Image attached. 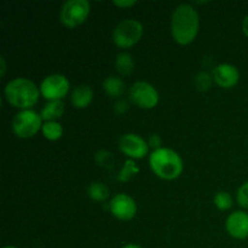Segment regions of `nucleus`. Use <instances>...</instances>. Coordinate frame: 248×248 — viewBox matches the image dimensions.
Returning a JSON list of instances; mask_svg holds the SVG:
<instances>
[{
	"label": "nucleus",
	"instance_id": "obj_1",
	"mask_svg": "<svg viewBox=\"0 0 248 248\" xmlns=\"http://www.w3.org/2000/svg\"><path fill=\"white\" fill-rule=\"evenodd\" d=\"M200 17L190 4H181L174 9L171 17V34L178 45L186 46L194 43L199 33Z\"/></svg>",
	"mask_w": 248,
	"mask_h": 248
},
{
	"label": "nucleus",
	"instance_id": "obj_2",
	"mask_svg": "<svg viewBox=\"0 0 248 248\" xmlns=\"http://www.w3.org/2000/svg\"><path fill=\"white\" fill-rule=\"evenodd\" d=\"M4 96L10 106L19 110H27L38 103L41 94L35 82L27 78H15L5 85Z\"/></svg>",
	"mask_w": 248,
	"mask_h": 248
},
{
	"label": "nucleus",
	"instance_id": "obj_3",
	"mask_svg": "<svg viewBox=\"0 0 248 248\" xmlns=\"http://www.w3.org/2000/svg\"><path fill=\"white\" fill-rule=\"evenodd\" d=\"M149 166L153 173L159 178L164 181H174L183 173L184 162L176 150L162 147L150 153Z\"/></svg>",
	"mask_w": 248,
	"mask_h": 248
},
{
	"label": "nucleus",
	"instance_id": "obj_4",
	"mask_svg": "<svg viewBox=\"0 0 248 248\" xmlns=\"http://www.w3.org/2000/svg\"><path fill=\"white\" fill-rule=\"evenodd\" d=\"M43 125L44 121L40 114L33 109H27V110H19L14 116L11 128L16 137L28 140L41 131Z\"/></svg>",
	"mask_w": 248,
	"mask_h": 248
},
{
	"label": "nucleus",
	"instance_id": "obj_5",
	"mask_svg": "<svg viewBox=\"0 0 248 248\" xmlns=\"http://www.w3.org/2000/svg\"><path fill=\"white\" fill-rule=\"evenodd\" d=\"M142 36L143 24L138 19H124L114 28L113 43L116 47L126 50L137 45Z\"/></svg>",
	"mask_w": 248,
	"mask_h": 248
},
{
	"label": "nucleus",
	"instance_id": "obj_6",
	"mask_svg": "<svg viewBox=\"0 0 248 248\" xmlns=\"http://www.w3.org/2000/svg\"><path fill=\"white\" fill-rule=\"evenodd\" d=\"M91 12V4L87 0H68L62 5L60 19L65 28H77L87 21Z\"/></svg>",
	"mask_w": 248,
	"mask_h": 248
},
{
	"label": "nucleus",
	"instance_id": "obj_7",
	"mask_svg": "<svg viewBox=\"0 0 248 248\" xmlns=\"http://www.w3.org/2000/svg\"><path fill=\"white\" fill-rule=\"evenodd\" d=\"M131 102L140 109L150 110L159 104L160 96L154 85L148 81H136L128 90Z\"/></svg>",
	"mask_w": 248,
	"mask_h": 248
},
{
	"label": "nucleus",
	"instance_id": "obj_8",
	"mask_svg": "<svg viewBox=\"0 0 248 248\" xmlns=\"http://www.w3.org/2000/svg\"><path fill=\"white\" fill-rule=\"evenodd\" d=\"M39 89L46 101H63L70 90V82L65 75L56 73L44 78Z\"/></svg>",
	"mask_w": 248,
	"mask_h": 248
},
{
	"label": "nucleus",
	"instance_id": "obj_9",
	"mask_svg": "<svg viewBox=\"0 0 248 248\" xmlns=\"http://www.w3.org/2000/svg\"><path fill=\"white\" fill-rule=\"evenodd\" d=\"M119 149L127 159L136 161L147 156L149 145L140 136L136 133H125L119 140Z\"/></svg>",
	"mask_w": 248,
	"mask_h": 248
},
{
	"label": "nucleus",
	"instance_id": "obj_10",
	"mask_svg": "<svg viewBox=\"0 0 248 248\" xmlns=\"http://www.w3.org/2000/svg\"><path fill=\"white\" fill-rule=\"evenodd\" d=\"M109 211L114 218L123 220V222H127L136 217L138 206L132 196L125 193H120L111 198L110 202H109Z\"/></svg>",
	"mask_w": 248,
	"mask_h": 248
},
{
	"label": "nucleus",
	"instance_id": "obj_11",
	"mask_svg": "<svg viewBox=\"0 0 248 248\" xmlns=\"http://www.w3.org/2000/svg\"><path fill=\"white\" fill-rule=\"evenodd\" d=\"M213 81L219 87L225 90L232 89L239 84L240 80V72L234 64L230 63H222L218 64L213 69L212 73Z\"/></svg>",
	"mask_w": 248,
	"mask_h": 248
},
{
	"label": "nucleus",
	"instance_id": "obj_12",
	"mask_svg": "<svg viewBox=\"0 0 248 248\" xmlns=\"http://www.w3.org/2000/svg\"><path fill=\"white\" fill-rule=\"evenodd\" d=\"M225 230L236 240L248 237V213L245 211H235L228 216L225 220Z\"/></svg>",
	"mask_w": 248,
	"mask_h": 248
},
{
	"label": "nucleus",
	"instance_id": "obj_13",
	"mask_svg": "<svg viewBox=\"0 0 248 248\" xmlns=\"http://www.w3.org/2000/svg\"><path fill=\"white\" fill-rule=\"evenodd\" d=\"M93 101V90L89 85H79L70 93V103L77 109H85Z\"/></svg>",
	"mask_w": 248,
	"mask_h": 248
},
{
	"label": "nucleus",
	"instance_id": "obj_14",
	"mask_svg": "<svg viewBox=\"0 0 248 248\" xmlns=\"http://www.w3.org/2000/svg\"><path fill=\"white\" fill-rule=\"evenodd\" d=\"M65 111L64 102L63 101H51L44 106L41 109L40 115L44 123L46 121H58L63 116Z\"/></svg>",
	"mask_w": 248,
	"mask_h": 248
},
{
	"label": "nucleus",
	"instance_id": "obj_15",
	"mask_svg": "<svg viewBox=\"0 0 248 248\" xmlns=\"http://www.w3.org/2000/svg\"><path fill=\"white\" fill-rule=\"evenodd\" d=\"M103 90L109 97L118 98V97H121L125 93L126 86L121 78L116 77V75H110V77L104 79Z\"/></svg>",
	"mask_w": 248,
	"mask_h": 248
},
{
	"label": "nucleus",
	"instance_id": "obj_16",
	"mask_svg": "<svg viewBox=\"0 0 248 248\" xmlns=\"http://www.w3.org/2000/svg\"><path fill=\"white\" fill-rule=\"evenodd\" d=\"M87 195L96 202H104L109 198V189L102 182H92L87 186Z\"/></svg>",
	"mask_w": 248,
	"mask_h": 248
},
{
	"label": "nucleus",
	"instance_id": "obj_17",
	"mask_svg": "<svg viewBox=\"0 0 248 248\" xmlns=\"http://www.w3.org/2000/svg\"><path fill=\"white\" fill-rule=\"evenodd\" d=\"M115 69L121 75L132 74L135 69V61L128 52H120L115 58Z\"/></svg>",
	"mask_w": 248,
	"mask_h": 248
},
{
	"label": "nucleus",
	"instance_id": "obj_18",
	"mask_svg": "<svg viewBox=\"0 0 248 248\" xmlns=\"http://www.w3.org/2000/svg\"><path fill=\"white\" fill-rule=\"evenodd\" d=\"M41 133L50 142H56L63 136V126L58 121H46L44 123Z\"/></svg>",
	"mask_w": 248,
	"mask_h": 248
},
{
	"label": "nucleus",
	"instance_id": "obj_19",
	"mask_svg": "<svg viewBox=\"0 0 248 248\" xmlns=\"http://www.w3.org/2000/svg\"><path fill=\"white\" fill-rule=\"evenodd\" d=\"M140 167L137 166V164H136V161L127 159L125 161V164H124L123 169L119 172L116 179H118L119 182H128L131 181L133 177L137 176V174L140 173Z\"/></svg>",
	"mask_w": 248,
	"mask_h": 248
},
{
	"label": "nucleus",
	"instance_id": "obj_20",
	"mask_svg": "<svg viewBox=\"0 0 248 248\" xmlns=\"http://www.w3.org/2000/svg\"><path fill=\"white\" fill-rule=\"evenodd\" d=\"M213 203L219 211H229L234 205V200L228 191H218L213 198Z\"/></svg>",
	"mask_w": 248,
	"mask_h": 248
},
{
	"label": "nucleus",
	"instance_id": "obj_21",
	"mask_svg": "<svg viewBox=\"0 0 248 248\" xmlns=\"http://www.w3.org/2000/svg\"><path fill=\"white\" fill-rule=\"evenodd\" d=\"M213 77L208 74L207 72H200L199 74H196L195 79H194V84L195 87L201 92H205L207 90H210L211 85H212Z\"/></svg>",
	"mask_w": 248,
	"mask_h": 248
},
{
	"label": "nucleus",
	"instance_id": "obj_22",
	"mask_svg": "<svg viewBox=\"0 0 248 248\" xmlns=\"http://www.w3.org/2000/svg\"><path fill=\"white\" fill-rule=\"evenodd\" d=\"M236 201L242 208L248 210V181L240 186L236 193Z\"/></svg>",
	"mask_w": 248,
	"mask_h": 248
},
{
	"label": "nucleus",
	"instance_id": "obj_23",
	"mask_svg": "<svg viewBox=\"0 0 248 248\" xmlns=\"http://www.w3.org/2000/svg\"><path fill=\"white\" fill-rule=\"evenodd\" d=\"M111 154L108 152H104V150H102V152H98L96 154V161L98 162L101 166H106V165H109L111 162Z\"/></svg>",
	"mask_w": 248,
	"mask_h": 248
},
{
	"label": "nucleus",
	"instance_id": "obj_24",
	"mask_svg": "<svg viewBox=\"0 0 248 248\" xmlns=\"http://www.w3.org/2000/svg\"><path fill=\"white\" fill-rule=\"evenodd\" d=\"M148 145H149V148H152L153 150H157L160 149V148H162V140L161 137H160L159 135H150L149 138H148Z\"/></svg>",
	"mask_w": 248,
	"mask_h": 248
},
{
	"label": "nucleus",
	"instance_id": "obj_25",
	"mask_svg": "<svg viewBox=\"0 0 248 248\" xmlns=\"http://www.w3.org/2000/svg\"><path fill=\"white\" fill-rule=\"evenodd\" d=\"M128 108L130 107H128L127 102L124 101V99H120V101H116V103L114 104V113L116 115H124L128 110Z\"/></svg>",
	"mask_w": 248,
	"mask_h": 248
},
{
	"label": "nucleus",
	"instance_id": "obj_26",
	"mask_svg": "<svg viewBox=\"0 0 248 248\" xmlns=\"http://www.w3.org/2000/svg\"><path fill=\"white\" fill-rule=\"evenodd\" d=\"M136 4H137V1H135V0H116V1H113L114 6L120 7V9H128Z\"/></svg>",
	"mask_w": 248,
	"mask_h": 248
},
{
	"label": "nucleus",
	"instance_id": "obj_27",
	"mask_svg": "<svg viewBox=\"0 0 248 248\" xmlns=\"http://www.w3.org/2000/svg\"><path fill=\"white\" fill-rule=\"evenodd\" d=\"M242 31H244L245 35L248 38V15L245 17L244 21H242Z\"/></svg>",
	"mask_w": 248,
	"mask_h": 248
},
{
	"label": "nucleus",
	"instance_id": "obj_28",
	"mask_svg": "<svg viewBox=\"0 0 248 248\" xmlns=\"http://www.w3.org/2000/svg\"><path fill=\"white\" fill-rule=\"evenodd\" d=\"M0 62H1V77H4L5 75V70H6V64H5V58L0 57Z\"/></svg>",
	"mask_w": 248,
	"mask_h": 248
},
{
	"label": "nucleus",
	"instance_id": "obj_29",
	"mask_svg": "<svg viewBox=\"0 0 248 248\" xmlns=\"http://www.w3.org/2000/svg\"><path fill=\"white\" fill-rule=\"evenodd\" d=\"M123 248H143V247L140 246V245H136V244H128V245H125Z\"/></svg>",
	"mask_w": 248,
	"mask_h": 248
},
{
	"label": "nucleus",
	"instance_id": "obj_30",
	"mask_svg": "<svg viewBox=\"0 0 248 248\" xmlns=\"http://www.w3.org/2000/svg\"><path fill=\"white\" fill-rule=\"evenodd\" d=\"M2 248H17V247H15V246H5V247H2Z\"/></svg>",
	"mask_w": 248,
	"mask_h": 248
}]
</instances>
